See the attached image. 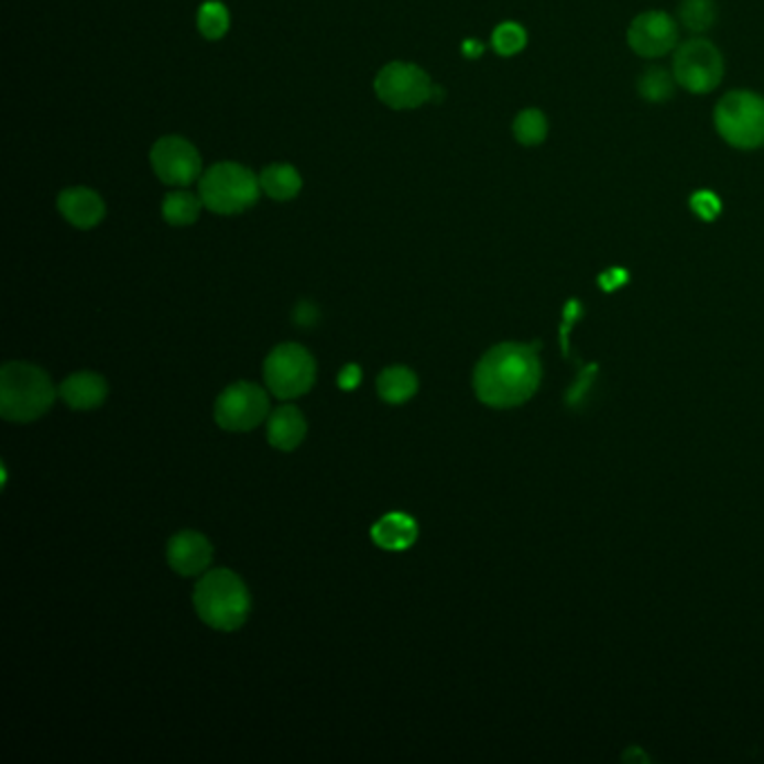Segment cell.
I'll list each match as a JSON object with an SVG mask.
<instances>
[{
  "instance_id": "1",
  "label": "cell",
  "mask_w": 764,
  "mask_h": 764,
  "mask_svg": "<svg viewBox=\"0 0 764 764\" xmlns=\"http://www.w3.org/2000/svg\"><path fill=\"white\" fill-rule=\"evenodd\" d=\"M541 381V363L532 348L502 343L491 348L473 372V389L482 404L512 408L527 402Z\"/></svg>"
},
{
  "instance_id": "2",
  "label": "cell",
  "mask_w": 764,
  "mask_h": 764,
  "mask_svg": "<svg viewBox=\"0 0 764 764\" xmlns=\"http://www.w3.org/2000/svg\"><path fill=\"white\" fill-rule=\"evenodd\" d=\"M54 386L45 370L25 361H10L0 370V415L28 424L43 417L54 404Z\"/></svg>"
},
{
  "instance_id": "3",
  "label": "cell",
  "mask_w": 764,
  "mask_h": 764,
  "mask_svg": "<svg viewBox=\"0 0 764 764\" xmlns=\"http://www.w3.org/2000/svg\"><path fill=\"white\" fill-rule=\"evenodd\" d=\"M198 616L216 630H238L251 610L247 586L231 569H211L194 590Z\"/></svg>"
},
{
  "instance_id": "4",
  "label": "cell",
  "mask_w": 764,
  "mask_h": 764,
  "mask_svg": "<svg viewBox=\"0 0 764 764\" xmlns=\"http://www.w3.org/2000/svg\"><path fill=\"white\" fill-rule=\"evenodd\" d=\"M261 177L233 162L216 164L200 179L203 205L222 216L240 214L253 207L261 196Z\"/></svg>"
},
{
  "instance_id": "5",
  "label": "cell",
  "mask_w": 764,
  "mask_h": 764,
  "mask_svg": "<svg viewBox=\"0 0 764 764\" xmlns=\"http://www.w3.org/2000/svg\"><path fill=\"white\" fill-rule=\"evenodd\" d=\"M720 135L735 149H755L764 144V99L753 92H731L716 110Z\"/></svg>"
},
{
  "instance_id": "6",
  "label": "cell",
  "mask_w": 764,
  "mask_h": 764,
  "mask_svg": "<svg viewBox=\"0 0 764 764\" xmlns=\"http://www.w3.org/2000/svg\"><path fill=\"white\" fill-rule=\"evenodd\" d=\"M265 384L279 400L305 395L316 379L314 357L298 343H283L270 352L263 365Z\"/></svg>"
},
{
  "instance_id": "7",
  "label": "cell",
  "mask_w": 764,
  "mask_h": 764,
  "mask_svg": "<svg viewBox=\"0 0 764 764\" xmlns=\"http://www.w3.org/2000/svg\"><path fill=\"white\" fill-rule=\"evenodd\" d=\"M270 413V397L259 384H249V381H238L229 389L222 391V395L216 402L214 415L220 428L244 433L257 428L265 422Z\"/></svg>"
},
{
  "instance_id": "8",
  "label": "cell",
  "mask_w": 764,
  "mask_h": 764,
  "mask_svg": "<svg viewBox=\"0 0 764 764\" xmlns=\"http://www.w3.org/2000/svg\"><path fill=\"white\" fill-rule=\"evenodd\" d=\"M722 56L713 43L705 39H692L684 43L673 63V75L679 86L690 92H709L722 79Z\"/></svg>"
},
{
  "instance_id": "9",
  "label": "cell",
  "mask_w": 764,
  "mask_h": 764,
  "mask_svg": "<svg viewBox=\"0 0 764 764\" xmlns=\"http://www.w3.org/2000/svg\"><path fill=\"white\" fill-rule=\"evenodd\" d=\"M376 97L395 110L417 108L433 97V84L428 75L413 63H391L376 75Z\"/></svg>"
},
{
  "instance_id": "10",
  "label": "cell",
  "mask_w": 764,
  "mask_h": 764,
  "mask_svg": "<svg viewBox=\"0 0 764 764\" xmlns=\"http://www.w3.org/2000/svg\"><path fill=\"white\" fill-rule=\"evenodd\" d=\"M151 164L157 177L173 186H186L200 175V153L182 138H162L151 151Z\"/></svg>"
},
{
  "instance_id": "11",
  "label": "cell",
  "mask_w": 764,
  "mask_h": 764,
  "mask_svg": "<svg viewBox=\"0 0 764 764\" xmlns=\"http://www.w3.org/2000/svg\"><path fill=\"white\" fill-rule=\"evenodd\" d=\"M677 41V28L664 12H646L636 17L627 30L630 47L642 56H664Z\"/></svg>"
},
{
  "instance_id": "12",
  "label": "cell",
  "mask_w": 764,
  "mask_h": 764,
  "mask_svg": "<svg viewBox=\"0 0 764 764\" xmlns=\"http://www.w3.org/2000/svg\"><path fill=\"white\" fill-rule=\"evenodd\" d=\"M214 547L211 543L198 534V532H179L168 541L166 547V560L173 571L179 577H196L211 565Z\"/></svg>"
},
{
  "instance_id": "13",
  "label": "cell",
  "mask_w": 764,
  "mask_h": 764,
  "mask_svg": "<svg viewBox=\"0 0 764 764\" xmlns=\"http://www.w3.org/2000/svg\"><path fill=\"white\" fill-rule=\"evenodd\" d=\"M58 395L73 411H95L108 397V384L101 374L84 370L63 381Z\"/></svg>"
},
{
  "instance_id": "14",
  "label": "cell",
  "mask_w": 764,
  "mask_h": 764,
  "mask_svg": "<svg viewBox=\"0 0 764 764\" xmlns=\"http://www.w3.org/2000/svg\"><path fill=\"white\" fill-rule=\"evenodd\" d=\"M58 211L70 225L79 229H90L101 222L106 207L95 190L77 186V188L63 190V194L58 196Z\"/></svg>"
},
{
  "instance_id": "15",
  "label": "cell",
  "mask_w": 764,
  "mask_h": 764,
  "mask_svg": "<svg viewBox=\"0 0 764 764\" xmlns=\"http://www.w3.org/2000/svg\"><path fill=\"white\" fill-rule=\"evenodd\" d=\"M370 536L381 549L404 552L417 541V523L404 512H393L372 525Z\"/></svg>"
},
{
  "instance_id": "16",
  "label": "cell",
  "mask_w": 764,
  "mask_h": 764,
  "mask_svg": "<svg viewBox=\"0 0 764 764\" xmlns=\"http://www.w3.org/2000/svg\"><path fill=\"white\" fill-rule=\"evenodd\" d=\"M307 422L296 406H279L268 422V439L279 451H294L305 439Z\"/></svg>"
},
{
  "instance_id": "17",
  "label": "cell",
  "mask_w": 764,
  "mask_h": 764,
  "mask_svg": "<svg viewBox=\"0 0 764 764\" xmlns=\"http://www.w3.org/2000/svg\"><path fill=\"white\" fill-rule=\"evenodd\" d=\"M419 389L417 374L406 365H391L376 379V393L389 404H404L415 397Z\"/></svg>"
},
{
  "instance_id": "18",
  "label": "cell",
  "mask_w": 764,
  "mask_h": 764,
  "mask_svg": "<svg viewBox=\"0 0 764 764\" xmlns=\"http://www.w3.org/2000/svg\"><path fill=\"white\" fill-rule=\"evenodd\" d=\"M261 188L279 203L292 200L301 190V175L290 164H274L261 173Z\"/></svg>"
},
{
  "instance_id": "19",
  "label": "cell",
  "mask_w": 764,
  "mask_h": 764,
  "mask_svg": "<svg viewBox=\"0 0 764 764\" xmlns=\"http://www.w3.org/2000/svg\"><path fill=\"white\" fill-rule=\"evenodd\" d=\"M200 205H203V200H198L194 194H186V190H177V194L166 196L162 214H164L168 225L186 227V225H194L198 220Z\"/></svg>"
},
{
  "instance_id": "20",
  "label": "cell",
  "mask_w": 764,
  "mask_h": 764,
  "mask_svg": "<svg viewBox=\"0 0 764 764\" xmlns=\"http://www.w3.org/2000/svg\"><path fill=\"white\" fill-rule=\"evenodd\" d=\"M514 133H516V140L521 144H527V146H534V144H541L547 135V119L541 110H525L516 117V123H514Z\"/></svg>"
},
{
  "instance_id": "21",
  "label": "cell",
  "mask_w": 764,
  "mask_h": 764,
  "mask_svg": "<svg viewBox=\"0 0 764 764\" xmlns=\"http://www.w3.org/2000/svg\"><path fill=\"white\" fill-rule=\"evenodd\" d=\"M198 28L209 39L216 41L229 30V12L218 0H209L198 12Z\"/></svg>"
},
{
  "instance_id": "22",
  "label": "cell",
  "mask_w": 764,
  "mask_h": 764,
  "mask_svg": "<svg viewBox=\"0 0 764 764\" xmlns=\"http://www.w3.org/2000/svg\"><path fill=\"white\" fill-rule=\"evenodd\" d=\"M679 17L688 30L702 32L709 30L716 21L713 0H684L679 8Z\"/></svg>"
},
{
  "instance_id": "23",
  "label": "cell",
  "mask_w": 764,
  "mask_h": 764,
  "mask_svg": "<svg viewBox=\"0 0 764 764\" xmlns=\"http://www.w3.org/2000/svg\"><path fill=\"white\" fill-rule=\"evenodd\" d=\"M493 47L502 56H512L525 47V30L516 23H502L493 32Z\"/></svg>"
},
{
  "instance_id": "24",
  "label": "cell",
  "mask_w": 764,
  "mask_h": 764,
  "mask_svg": "<svg viewBox=\"0 0 764 764\" xmlns=\"http://www.w3.org/2000/svg\"><path fill=\"white\" fill-rule=\"evenodd\" d=\"M640 90L651 101H664L673 95V79L666 70L655 68L644 75V79L640 81Z\"/></svg>"
},
{
  "instance_id": "25",
  "label": "cell",
  "mask_w": 764,
  "mask_h": 764,
  "mask_svg": "<svg viewBox=\"0 0 764 764\" xmlns=\"http://www.w3.org/2000/svg\"><path fill=\"white\" fill-rule=\"evenodd\" d=\"M690 205H692L695 214L702 220H713L720 214V209H722L718 196L711 194V190H699V194H695L690 198Z\"/></svg>"
},
{
  "instance_id": "26",
  "label": "cell",
  "mask_w": 764,
  "mask_h": 764,
  "mask_svg": "<svg viewBox=\"0 0 764 764\" xmlns=\"http://www.w3.org/2000/svg\"><path fill=\"white\" fill-rule=\"evenodd\" d=\"M339 389L343 391H354L361 384V368L357 363H348L341 372H339Z\"/></svg>"
},
{
  "instance_id": "27",
  "label": "cell",
  "mask_w": 764,
  "mask_h": 764,
  "mask_svg": "<svg viewBox=\"0 0 764 764\" xmlns=\"http://www.w3.org/2000/svg\"><path fill=\"white\" fill-rule=\"evenodd\" d=\"M294 321H296V326H301V328L314 326V324L318 321V312H316V307H314L312 303H307V301L298 303V307H296V312H294Z\"/></svg>"
},
{
  "instance_id": "28",
  "label": "cell",
  "mask_w": 764,
  "mask_h": 764,
  "mask_svg": "<svg viewBox=\"0 0 764 764\" xmlns=\"http://www.w3.org/2000/svg\"><path fill=\"white\" fill-rule=\"evenodd\" d=\"M465 52H467L469 56H478V54L482 52V45H478V43L469 41V43H465Z\"/></svg>"
}]
</instances>
